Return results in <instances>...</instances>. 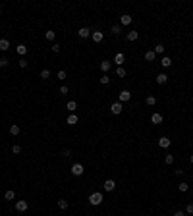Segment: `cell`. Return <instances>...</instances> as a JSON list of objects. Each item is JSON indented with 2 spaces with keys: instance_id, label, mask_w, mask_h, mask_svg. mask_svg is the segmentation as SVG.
<instances>
[{
  "instance_id": "obj_1",
  "label": "cell",
  "mask_w": 193,
  "mask_h": 216,
  "mask_svg": "<svg viewBox=\"0 0 193 216\" xmlns=\"http://www.w3.org/2000/svg\"><path fill=\"white\" fill-rule=\"evenodd\" d=\"M89 203L93 204V207H99V204L103 203V193H99V191L91 193V195H89Z\"/></svg>"
},
{
  "instance_id": "obj_2",
  "label": "cell",
  "mask_w": 193,
  "mask_h": 216,
  "mask_svg": "<svg viewBox=\"0 0 193 216\" xmlns=\"http://www.w3.org/2000/svg\"><path fill=\"white\" fill-rule=\"evenodd\" d=\"M83 172H85V168H83V164H74L72 166V176H83Z\"/></svg>"
},
{
  "instance_id": "obj_3",
  "label": "cell",
  "mask_w": 193,
  "mask_h": 216,
  "mask_svg": "<svg viewBox=\"0 0 193 216\" xmlns=\"http://www.w3.org/2000/svg\"><path fill=\"white\" fill-rule=\"evenodd\" d=\"M91 39H93L95 43H103V39H104V33H103V31H97V29H95V31L91 33Z\"/></svg>"
},
{
  "instance_id": "obj_4",
  "label": "cell",
  "mask_w": 193,
  "mask_h": 216,
  "mask_svg": "<svg viewBox=\"0 0 193 216\" xmlns=\"http://www.w3.org/2000/svg\"><path fill=\"white\" fill-rule=\"evenodd\" d=\"M29 208V203L27 201H16V210L17 212H25Z\"/></svg>"
},
{
  "instance_id": "obj_5",
  "label": "cell",
  "mask_w": 193,
  "mask_h": 216,
  "mask_svg": "<svg viewBox=\"0 0 193 216\" xmlns=\"http://www.w3.org/2000/svg\"><path fill=\"white\" fill-rule=\"evenodd\" d=\"M103 187H104V191H114L116 189V181L114 179H106V181L103 183Z\"/></svg>"
},
{
  "instance_id": "obj_6",
  "label": "cell",
  "mask_w": 193,
  "mask_h": 216,
  "mask_svg": "<svg viewBox=\"0 0 193 216\" xmlns=\"http://www.w3.org/2000/svg\"><path fill=\"white\" fill-rule=\"evenodd\" d=\"M91 33H93V31H91L89 27H81L77 31V35H79V39H87V37H91Z\"/></svg>"
},
{
  "instance_id": "obj_7",
  "label": "cell",
  "mask_w": 193,
  "mask_h": 216,
  "mask_svg": "<svg viewBox=\"0 0 193 216\" xmlns=\"http://www.w3.org/2000/svg\"><path fill=\"white\" fill-rule=\"evenodd\" d=\"M124 62H126V54L118 52V54H116V56H114V64L118 66V68H122V64H124Z\"/></svg>"
},
{
  "instance_id": "obj_8",
  "label": "cell",
  "mask_w": 193,
  "mask_h": 216,
  "mask_svg": "<svg viewBox=\"0 0 193 216\" xmlns=\"http://www.w3.org/2000/svg\"><path fill=\"white\" fill-rule=\"evenodd\" d=\"M122 110H124L122 102H114V104L110 106V112H112V114H122Z\"/></svg>"
},
{
  "instance_id": "obj_9",
  "label": "cell",
  "mask_w": 193,
  "mask_h": 216,
  "mask_svg": "<svg viewBox=\"0 0 193 216\" xmlns=\"http://www.w3.org/2000/svg\"><path fill=\"white\" fill-rule=\"evenodd\" d=\"M118 98H120V102H127L132 98V93H129V91H122V93L118 95Z\"/></svg>"
},
{
  "instance_id": "obj_10",
  "label": "cell",
  "mask_w": 193,
  "mask_h": 216,
  "mask_svg": "<svg viewBox=\"0 0 193 216\" xmlns=\"http://www.w3.org/2000/svg\"><path fill=\"white\" fill-rule=\"evenodd\" d=\"M158 147L160 149H168L170 147V139L168 137H160L158 139Z\"/></svg>"
},
{
  "instance_id": "obj_11",
  "label": "cell",
  "mask_w": 193,
  "mask_h": 216,
  "mask_svg": "<svg viewBox=\"0 0 193 216\" xmlns=\"http://www.w3.org/2000/svg\"><path fill=\"white\" fill-rule=\"evenodd\" d=\"M132 21H133V17H132V16H127V14H124V16L120 17V23H122V25H129Z\"/></svg>"
},
{
  "instance_id": "obj_12",
  "label": "cell",
  "mask_w": 193,
  "mask_h": 216,
  "mask_svg": "<svg viewBox=\"0 0 193 216\" xmlns=\"http://www.w3.org/2000/svg\"><path fill=\"white\" fill-rule=\"evenodd\" d=\"M16 52H17V56H21V58H23L25 54H27V46H25V45H20V46H16Z\"/></svg>"
},
{
  "instance_id": "obj_13",
  "label": "cell",
  "mask_w": 193,
  "mask_h": 216,
  "mask_svg": "<svg viewBox=\"0 0 193 216\" xmlns=\"http://www.w3.org/2000/svg\"><path fill=\"white\" fill-rule=\"evenodd\" d=\"M162 120H164V118H162V114H158V112H155V114L151 116V122L153 124H162Z\"/></svg>"
},
{
  "instance_id": "obj_14",
  "label": "cell",
  "mask_w": 193,
  "mask_h": 216,
  "mask_svg": "<svg viewBox=\"0 0 193 216\" xmlns=\"http://www.w3.org/2000/svg\"><path fill=\"white\" fill-rule=\"evenodd\" d=\"M8 48H10V41H8V39H0V50L6 52Z\"/></svg>"
},
{
  "instance_id": "obj_15",
  "label": "cell",
  "mask_w": 193,
  "mask_h": 216,
  "mask_svg": "<svg viewBox=\"0 0 193 216\" xmlns=\"http://www.w3.org/2000/svg\"><path fill=\"white\" fill-rule=\"evenodd\" d=\"M166 81H168V75L166 74H158L156 75V83H158V85H164Z\"/></svg>"
},
{
  "instance_id": "obj_16",
  "label": "cell",
  "mask_w": 193,
  "mask_h": 216,
  "mask_svg": "<svg viewBox=\"0 0 193 216\" xmlns=\"http://www.w3.org/2000/svg\"><path fill=\"white\" fill-rule=\"evenodd\" d=\"M77 122H79V118H77V116H75V114L68 116V120H66V124H68V126H75V124H77Z\"/></svg>"
},
{
  "instance_id": "obj_17",
  "label": "cell",
  "mask_w": 193,
  "mask_h": 216,
  "mask_svg": "<svg viewBox=\"0 0 193 216\" xmlns=\"http://www.w3.org/2000/svg\"><path fill=\"white\" fill-rule=\"evenodd\" d=\"M110 68H112V62L110 60H103V62H100V69H103V72H108Z\"/></svg>"
},
{
  "instance_id": "obj_18",
  "label": "cell",
  "mask_w": 193,
  "mask_h": 216,
  "mask_svg": "<svg viewBox=\"0 0 193 216\" xmlns=\"http://www.w3.org/2000/svg\"><path fill=\"white\" fill-rule=\"evenodd\" d=\"M137 39H139V33H137V31H129V33H127V41H129V43L137 41Z\"/></svg>"
},
{
  "instance_id": "obj_19",
  "label": "cell",
  "mask_w": 193,
  "mask_h": 216,
  "mask_svg": "<svg viewBox=\"0 0 193 216\" xmlns=\"http://www.w3.org/2000/svg\"><path fill=\"white\" fill-rule=\"evenodd\" d=\"M160 64H162V68H170V66H172V58H168V56H162Z\"/></svg>"
},
{
  "instance_id": "obj_20",
  "label": "cell",
  "mask_w": 193,
  "mask_h": 216,
  "mask_svg": "<svg viewBox=\"0 0 193 216\" xmlns=\"http://www.w3.org/2000/svg\"><path fill=\"white\" fill-rule=\"evenodd\" d=\"M155 58H156V54L153 52V50H147V52H145V60L147 62H155Z\"/></svg>"
},
{
  "instance_id": "obj_21",
  "label": "cell",
  "mask_w": 193,
  "mask_h": 216,
  "mask_svg": "<svg viewBox=\"0 0 193 216\" xmlns=\"http://www.w3.org/2000/svg\"><path fill=\"white\" fill-rule=\"evenodd\" d=\"M66 108H68L70 112H75V110H77V102H75V100H70V102L66 104Z\"/></svg>"
},
{
  "instance_id": "obj_22",
  "label": "cell",
  "mask_w": 193,
  "mask_h": 216,
  "mask_svg": "<svg viewBox=\"0 0 193 216\" xmlns=\"http://www.w3.org/2000/svg\"><path fill=\"white\" fill-rule=\"evenodd\" d=\"M153 52H155V54H164V45H160V43H158V45H155Z\"/></svg>"
},
{
  "instance_id": "obj_23",
  "label": "cell",
  "mask_w": 193,
  "mask_h": 216,
  "mask_svg": "<svg viewBox=\"0 0 193 216\" xmlns=\"http://www.w3.org/2000/svg\"><path fill=\"white\" fill-rule=\"evenodd\" d=\"M68 207H70V204H68L66 199H60V201H58V208H60V210H66Z\"/></svg>"
},
{
  "instance_id": "obj_24",
  "label": "cell",
  "mask_w": 193,
  "mask_h": 216,
  "mask_svg": "<svg viewBox=\"0 0 193 216\" xmlns=\"http://www.w3.org/2000/svg\"><path fill=\"white\" fill-rule=\"evenodd\" d=\"M14 197H16V193H14L12 189H8V191L4 193V199H6V201H14Z\"/></svg>"
},
{
  "instance_id": "obj_25",
  "label": "cell",
  "mask_w": 193,
  "mask_h": 216,
  "mask_svg": "<svg viewBox=\"0 0 193 216\" xmlns=\"http://www.w3.org/2000/svg\"><path fill=\"white\" fill-rule=\"evenodd\" d=\"M110 33H112V35H120V33H122V27H120V25H112Z\"/></svg>"
},
{
  "instance_id": "obj_26",
  "label": "cell",
  "mask_w": 193,
  "mask_h": 216,
  "mask_svg": "<svg viewBox=\"0 0 193 216\" xmlns=\"http://www.w3.org/2000/svg\"><path fill=\"white\" fill-rule=\"evenodd\" d=\"M10 133H12V135H20V126H17V124L10 126Z\"/></svg>"
},
{
  "instance_id": "obj_27",
  "label": "cell",
  "mask_w": 193,
  "mask_h": 216,
  "mask_svg": "<svg viewBox=\"0 0 193 216\" xmlns=\"http://www.w3.org/2000/svg\"><path fill=\"white\" fill-rule=\"evenodd\" d=\"M145 102H147V104H149V106H155V104H156V98H155V97H153V95H149V97H147V98H145Z\"/></svg>"
},
{
  "instance_id": "obj_28",
  "label": "cell",
  "mask_w": 193,
  "mask_h": 216,
  "mask_svg": "<svg viewBox=\"0 0 193 216\" xmlns=\"http://www.w3.org/2000/svg\"><path fill=\"white\" fill-rule=\"evenodd\" d=\"M185 214H187V216H193V203H187V207H185Z\"/></svg>"
},
{
  "instance_id": "obj_29",
  "label": "cell",
  "mask_w": 193,
  "mask_h": 216,
  "mask_svg": "<svg viewBox=\"0 0 193 216\" xmlns=\"http://www.w3.org/2000/svg\"><path fill=\"white\" fill-rule=\"evenodd\" d=\"M178 189H180L181 193H185V191H187V189H189V183H185V181H181V183L178 185Z\"/></svg>"
},
{
  "instance_id": "obj_30",
  "label": "cell",
  "mask_w": 193,
  "mask_h": 216,
  "mask_svg": "<svg viewBox=\"0 0 193 216\" xmlns=\"http://www.w3.org/2000/svg\"><path fill=\"white\" fill-rule=\"evenodd\" d=\"M54 37H56V35H54V31H46L45 33V39H46V41H54Z\"/></svg>"
},
{
  "instance_id": "obj_31",
  "label": "cell",
  "mask_w": 193,
  "mask_h": 216,
  "mask_svg": "<svg viewBox=\"0 0 193 216\" xmlns=\"http://www.w3.org/2000/svg\"><path fill=\"white\" fill-rule=\"evenodd\" d=\"M48 77H50V69H43V72H41V79H45V81H46Z\"/></svg>"
},
{
  "instance_id": "obj_32",
  "label": "cell",
  "mask_w": 193,
  "mask_h": 216,
  "mask_svg": "<svg viewBox=\"0 0 193 216\" xmlns=\"http://www.w3.org/2000/svg\"><path fill=\"white\" fill-rule=\"evenodd\" d=\"M100 83H103V85H108V83H110V75H106V74H104L103 77H100Z\"/></svg>"
},
{
  "instance_id": "obj_33",
  "label": "cell",
  "mask_w": 193,
  "mask_h": 216,
  "mask_svg": "<svg viewBox=\"0 0 193 216\" xmlns=\"http://www.w3.org/2000/svg\"><path fill=\"white\" fill-rule=\"evenodd\" d=\"M116 75H118V77H126V69L118 68V69H116Z\"/></svg>"
},
{
  "instance_id": "obj_34",
  "label": "cell",
  "mask_w": 193,
  "mask_h": 216,
  "mask_svg": "<svg viewBox=\"0 0 193 216\" xmlns=\"http://www.w3.org/2000/svg\"><path fill=\"white\" fill-rule=\"evenodd\" d=\"M8 58H6V56H2V58H0V68H6V66H8Z\"/></svg>"
},
{
  "instance_id": "obj_35",
  "label": "cell",
  "mask_w": 193,
  "mask_h": 216,
  "mask_svg": "<svg viewBox=\"0 0 193 216\" xmlns=\"http://www.w3.org/2000/svg\"><path fill=\"white\" fill-rule=\"evenodd\" d=\"M164 162L166 164H174V155H166L164 156Z\"/></svg>"
},
{
  "instance_id": "obj_36",
  "label": "cell",
  "mask_w": 193,
  "mask_h": 216,
  "mask_svg": "<svg viewBox=\"0 0 193 216\" xmlns=\"http://www.w3.org/2000/svg\"><path fill=\"white\" fill-rule=\"evenodd\" d=\"M62 156H64V158H70L72 156V149H64V151H62Z\"/></svg>"
},
{
  "instance_id": "obj_37",
  "label": "cell",
  "mask_w": 193,
  "mask_h": 216,
  "mask_svg": "<svg viewBox=\"0 0 193 216\" xmlns=\"http://www.w3.org/2000/svg\"><path fill=\"white\" fill-rule=\"evenodd\" d=\"M50 48H52V52H54V54H58V52H60V45H58V43H54V45L50 46Z\"/></svg>"
},
{
  "instance_id": "obj_38",
  "label": "cell",
  "mask_w": 193,
  "mask_h": 216,
  "mask_svg": "<svg viewBox=\"0 0 193 216\" xmlns=\"http://www.w3.org/2000/svg\"><path fill=\"white\" fill-rule=\"evenodd\" d=\"M58 79H60V81H64V79H66V72H64V69H60V72H58Z\"/></svg>"
},
{
  "instance_id": "obj_39",
  "label": "cell",
  "mask_w": 193,
  "mask_h": 216,
  "mask_svg": "<svg viewBox=\"0 0 193 216\" xmlns=\"http://www.w3.org/2000/svg\"><path fill=\"white\" fill-rule=\"evenodd\" d=\"M27 66H29V62L25 60V58H21L20 60V68H27Z\"/></svg>"
},
{
  "instance_id": "obj_40",
  "label": "cell",
  "mask_w": 193,
  "mask_h": 216,
  "mask_svg": "<svg viewBox=\"0 0 193 216\" xmlns=\"http://www.w3.org/2000/svg\"><path fill=\"white\" fill-rule=\"evenodd\" d=\"M12 151L16 152V155H20V152H21V147H20V145H14V147H12Z\"/></svg>"
},
{
  "instance_id": "obj_41",
  "label": "cell",
  "mask_w": 193,
  "mask_h": 216,
  "mask_svg": "<svg viewBox=\"0 0 193 216\" xmlns=\"http://www.w3.org/2000/svg\"><path fill=\"white\" fill-rule=\"evenodd\" d=\"M60 95H68V87H66V85L60 87Z\"/></svg>"
},
{
  "instance_id": "obj_42",
  "label": "cell",
  "mask_w": 193,
  "mask_h": 216,
  "mask_svg": "<svg viewBox=\"0 0 193 216\" xmlns=\"http://www.w3.org/2000/svg\"><path fill=\"white\" fill-rule=\"evenodd\" d=\"M174 216H187V214H185L184 210H176V212H174Z\"/></svg>"
},
{
  "instance_id": "obj_43",
  "label": "cell",
  "mask_w": 193,
  "mask_h": 216,
  "mask_svg": "<svg viewBox=\"0 0 193 216\" xmlns=\"http://www.w3.org/2000/svg\"><path fill=\"white\" fill-rule=\"evenodd\" d=\"M189 162H191V164H193V155H191V156H189Z\"/></svg>"
},
{
  "instance_id": "obj_44",
  "label": "cell",
  "mask_w": 193,
  "mask_h": 216,
  "mask_svg": "<svg viewBox=\"0 0 193 216\" xmlns=\"http://www.w3.org/2000/svg\"><path fill=\"white\" fill-rule=\"evenodd\" d=\"M0 12H2V4H0Z\"/></svg>"
}]
</instances>
